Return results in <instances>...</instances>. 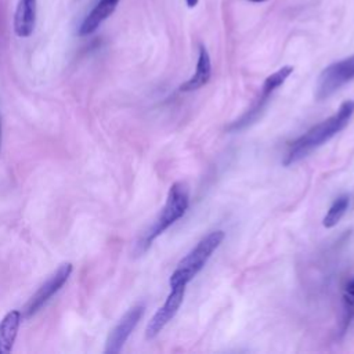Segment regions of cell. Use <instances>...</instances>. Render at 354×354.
<instances>
[{
	"label": "cell",
	"mask_w": 354,
	"mask_h": 354,
	"mask_svg": "<svg viewBox=\"0 0 354 354\" xmlns=\"http://www.w3.org/2000/svg\"><path fill=\"white\" fill-rule=\"evenodd\" d=\"M292 72H293V66L285 65V66L279 68L278 71H275L274 73H271L270 76H267L263 86H261V91H260L259 97L256 98L254 104L246 112H243L242 116H239L236 120H234L228 126V130L230 131H239V130H243L248 126L253 124L261 116V113L264 112V109L268 105L272 94L277 91V88H279L286 82V79L292 75Z\"/></svg>",
	"instance_id": "277c9868"
},
{
	"label": "cell",
	"mask_w": 354,
	"mask_h": 354,
	"mask_svg": "<svg viewBox=\"0 0 354 354\" xmlns=\"http://www.w3.org/2000/svg\"><path fill=\"white\" fill-rule=\"evenodd\" d=\"M224 236L225 234L221 230L212 231L206 236H203L195 245V248L180 260V263L177 264V268L170 275L169 285L187 286L198 275V272L205 267V264L212 257L214 250L224 241Z\"/></svg>",
	"instance_id": "7a4b0ae2"
},
{
	"label": "cell",
	"mask_w": 354,
	"mask_h": 354,
	"mask_svg": "<svg viewBox=\"0 0 354 354\" xmlns=\"http://www.w3.org/2000/svg\"><path fill=\"white\" fill-rule=\"evenodd\" d=\"M348 206H350V195L343 194V195L337 196V198L332 202L329 210L326 212V214H325V217H324V220H322V225H324L325 228H332V227H335V225L342 220V217H343L344 213L347 212Z\"/></svg>",
	"instance_id": "4fadbf2b"
},
{
	"label": "cell",
	"mask_w": 354,
	"mask_h": 354,
	"mask_svg": "<svg viewBox=\"0 0 354 354\" xmlns=\"http://www.w3.org/2000/svg\"><path fill=\"white\" fill-rule=\"evenodd\" d=\"M187 286H170V293L165 303L158 308L147 325L145 336L147 339H153L160 333V330L173 319L177 314L180 306L183 304Z\"/></svg>",
	"instance_id": "52a82bcc"
},
{
	"label": "cell",
	"mask_w": 354,
	"mask_h": 354,
	"mask_svg": "<svg viewBox=\"0 0 354 354\" xmlns=\"http://www.w3.org/2000/svg\"><path fill=\"white\" fill-rule=\"evenodd\" d=\"M199 0H185V4L189 7V8H194L196 4H198Z\"/></svg>",
	"instance_id": "9a60e30c"
},
{
	"label": "cell",
	"mask_w": 354,
	"mask_h": 354,
	"mask_svg": "<svg viewBox=\"0 0 354 354\" xmlns=\"http://www.w3.org/2000/svg\"><path fill=\"white\" fill-rule=\"evenodd\" d=\"M354 79V54L328 65L319 75L317 87H315V98L318 101L329 98L335 94L340 87L347 84Z\"/></svg>",
	"instance_id": "5b68a950"
},
{
	"label": "cell",
	"mask_w": 354,
	"mask_h": 354,
	"mask_svg": "<svg viewBox=\"0 0 354 354\" xmlns=\"http://www.w3.org/2000/svg\"><path fill=\"white\" fill-rule=\"evenodd\" d=\"M142 314H144V306L136 304L120 318V321L111 330L106 339V346H105L106 354H118L122 350L126 340L129 339V336L137 326L138 321L141 319Z\"/></svg>",
	"instance_id": "ba28073f"
},
{
	"label": "cell",
	"mask_w": 354,
	"mask_h": 354,
	"mask_svg": "<svg viewBox=\"0 0 354 354\" xmlns=\"http://www.w3.org/2000/svg\"><path fill=\"white\" fill-rule=\"evenodd\" d=\"M189 206V191L184 183H174L167 194L166 203L151 225V228L145 232L140 248L145 250L160 234H163L171 224H174L178 218H181Z\"/></svg>",
	"instance_id": "3957f363"
},
{
	"label": "cell",
	"mask_w": 354,
	"mask_h": 354,
	"mask_svg": "<svg viewBox=\"0 0 354 354\" xmlns=\"http://www.w3.org/2000/svg\"><path fill=\"white\" fill-rule=\"evenodd\" d=\"M21 324V313L12 310L0 321V354L10 353Z\"/></svg>",
	"instance_id": "7c38bea8"
},
{
	"label": "cell",
	"mask_w": 354,
	"mask_h": 354,
	"mask_svg": "<svg viewBox=\"0 0 354 354\" xmlns=\"http://www.w3.org/2000/svg\"><path fill=\"white\" fill-rule=\"evenodd\" d=\"M36 24V0H19L14 15V30L19 37L32 35Z\"/></svg>",
	"instance_id": "30bf717a"
},
{
	"label": "cell",
	"mask_w": 354,
	"mask_h": 354,
	"mask_svg": "<svg viewBox=\"0 0 354 354\" xmlns=\"http://www.w3.org/2000/svg\"><path fill=\"white\" fill-rule=\"evenodd\" d=\"M71 272H72V264L71 263L61 264L57 268V271L29 299V301L25 307V311H24L25 317H32L35 313H37L65 285Z\"/></svg>",
	"instance_id": "8992f818"
},
{
	"label": "cell",
	"mask_w": 354,
	"mask_h": 354,
	"mask_svg": "<svg viewBox=\"0 0 354 354\" xmlns=\"http://www.w3.org/2000/svg\"><path fill=\"white\" fill-rule=\"evenodd\" d=\"M120 0H100L91 12L83 19L82 25L79 26V35L87 36L93 33L115 10Z\"/></svg>",
	"instance_id": "8fae6325"
},
{
	"label": "cell",
	"mask_w": 354,
	"mask_h": 354,
	"mask_svg": "<svg viewBox=\"0 0 354 354\" xmlns=\"http://www.w3.org/2000/svg\"><path fill=\"white\" fill-rule=\"evenodd\" d=\"M344 303L348 308H354V278L346 283L344 288Z\"/></svg>",
	"instance_id": "5bb4252c"
},
{
	"label": "cell",
	"mask_w": 354,
	"mask_h": 354,
	"mask_svg": "<svg viewBox=\"0 0 354 354\" xmlns=\"http://www.w3.org/2000/svg\"><path fill=\"white\" fill-rule=\"evenodd\" d=\"M354 115V100L344 101L339 109L329 116L328 119L317 123L311 129H308L304 134L290 142L282 163L283 166H290L296 162H300L307 155H310L314 149L329 141L337 133H340L350 122Z\"/></svg>",
	"instance_id": "6da1fadb"
},
{
	"label": "cell",
	"mask_w": 354,
	"mask_h": 354,
	"mask_svg": "<svg viewBox=\"0 0 354 354\" xmlns=\"http://www.w3.org/2000/svg\"><path fill=\"white\" fill-rule=\"evenodd\" d=\"M249 1H252V3H264L267 0H249Z\"/></svg>",
	"instance_id": "2e32d148"
},
{
	"label": "cell",
	"mask_w": 354,
	"mask_h": 354,
	"mask_svg": "<svg viewBox=\"0 0 354 354\" xmlns=\"http://www.w3.org/2000/svg\"><path fill=\"white\" fill-rule=\"evenodd\" d=\"M212 76V62H210V55L203 44L199 46L198 51V61H196V69L195 73L180 86V91L183 93H189L194 90H198L203 87Z\"/></svg>",
	"instance_id": "9c48e42d"
}]
</instances>
